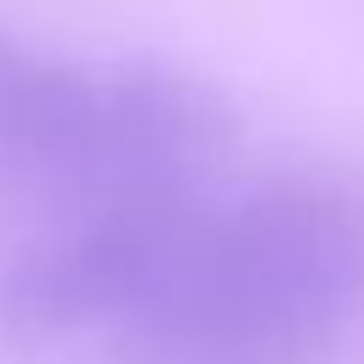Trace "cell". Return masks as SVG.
Listing matches in <instances>:
<instances>
[{
  "mask_svg": "<svg viewBox=\"0 0 364 364\" xmlns=\"http://www.w3.org/2000/svg\"><path fill=\"white\" fill-rule=\"evenodd\" d=\"M364 307V205L330 182H267L205 210L131 313L165 364H313Z\"/></svg>",
  "mask_w": 364,
  "mask_h": 364,
  "instance_id": "cell-1",
  "label": "cell"
},
{
  "mask_svg": "<svg viewBox=\"0 0 364 364\" xmlns=\"http://www.w3.org/2000/svg\"><path fill=\"white\" fill-rule=\"evenodd\" d=\"M199 193L108 199L68 233L28 245L0 273V324L17 341H57L91 318H131L199 228Z\"/></svg>",
  "mask_w": 364,
  "mask_h": 364,
  "instance_id": "cell-2",
  "label": "cell"
},
{
  "mask_svg": "<svg viewBox=\"0 0 364 364\" xmlns=\"http://www.w3.org/2000/svg\"><path fill=\"white\" fill-rule=\"evenodd\" d=\"M239 142V108L222 85L165 68V63H114L97 74L91 142L68 176L85 205L193 193V182L228 159Z\"/></svg>",
  "mask_w": 364,
  "mask_h": 364,
  "instance_id": "cell-3",
  "label": "cell"
},
{
  "mask_svg": "<svg viewBox=\"0 0 364 364\" xmlns=\"http://www.w3.org/2000/svg\"><path fill=\"white\" fill-rule=\"evenodd\" d=\"M97 119V74L28 51L11 28H0V154L28 171L74 176Z\"/></svg>",
  "mask_w": 364,
  "mask_h": 364,
  "instance_id": "cell-4",
  "label": "cell"
}]
</instances>
